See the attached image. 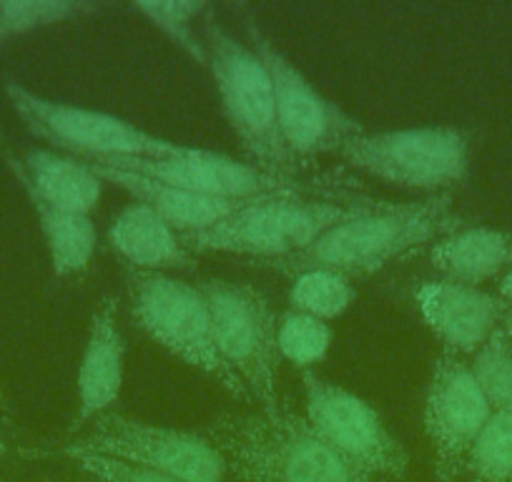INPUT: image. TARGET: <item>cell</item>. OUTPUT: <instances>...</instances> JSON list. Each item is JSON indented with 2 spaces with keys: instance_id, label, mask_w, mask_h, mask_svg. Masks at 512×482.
Instances as JSON below:
<instances>
[{
  "instance_id": "8fae6325",
  "label": "cell",
  "mask_w": 512,
  "mask_h": 482,
  "mask_svg": "<svg viewBox=\"0 0 512 482\" xmlns=\"http://www.w3.org/2000/svg\"><path fill=\"white\" fill-rule=\"evenodd\" d=\"M302 387L304 417L334 450L384 480L395 482L407 475L410 455L405 445L367 400L324 380L314 370L302 372Z\"/></svg>"
},
{
  "instance_id": "5b68a950",
  "label": "cell",
  "mask_w": 512,
  "mask_h": 482,
  "mask_svg": "<svg viewBox=\"0 0 512 482\" xmlns=\"http://www.w3.org/2000/svg\"><path fill=\"white\" fill-rule=\"evenodd\" d=\"M369 204H337V201H307L297 194L267 196L244 204L229 219L199 234H186L189 252H219L236 257L289 262L307 252L319 236L339 221L349 219Z\"/></svg>"
},
{
  "instance_id": "5bb4252c",
  "label": "cell",
  "mask_w": 512,
  "mask_h": 482,
  "mask_svg": "<svg viewBox=\"0 0 512 482\" xmlns=\"http://www.w3.org/2000/svg\"><path fill=\"white\" fill-rule=\"evenodd\" d=\"M417 309L427 327L452 354H475L492 337L507 304L480 287L450 282H425L415 292Z\"/></svg>"
},
{
  "instance_id": "ffe728a7",
  "label": "cell",
  "mask_w": 512,
  "mask_h": 482,
  "mask_svg": "<svg viewBox=\"0 0 512 482\" xmlns=\"http://www.w3.org/2000/svg\"><path fill=\"white\" fill-rule=\"evenodd\" d=\"M46 239L48 257L56 277H76L86 272L96 254L98 234L91 216L73 214V211L53 209V206L31 201Z\"/></svg>"
},
{
  "instance_id": "9a60e30c",
  "label": "cell",
  "mask_w": 512,
  "mask_h": 482,
  "mask_svg": "<svg viewBox=\"0 0 512 482\" xmlns=\"http://www.w3.org/2000/svg\"><path fill=\"white\" fill-rule=\"evenodd\" d=\"M123 372H126V339L118 322V302L113 297H103L88 322L76 377L78 407L71 430H81L98 417L108 415V410L121 397Z\"/></svg>"
},
{
  "instance_id": "8992f818",
  "label": "cell",
  "mask_w": 512,
  "mask_h": 482,
  "mask_svg": "<svg viewBox=\"0 0 512 482\" xmlns=\"http://www.w3.org/2000/svg\"><path fill=\"white\" fill-rule=\"evenodd\" d=\"M199 289L214 314L216 339L226 365L239 377L256 410H274L282 402V354L277 344L279 319L269 299L251 284L229 279H204Z\"/></svg>"
},
{
  "instance_id": "f546056e",
  "label": "cell",
  "mask_w": 512,
  "mask_h": 482,
  "mask_svg": "<svg viewBox=\"0 0 512 482\" xmlns=\"http://www.w3.org/2000/svg\"><path fill=\"white\" fill-rule=\"evenodd\" d=\"M6 452H8V445L6 440H3V435H0V457H6Z\"/></svg>"
},
{
  "instance_id": "4316f807",
  "label": "cell",
  "mask_w": 512,
  "mask_h": 482,
  "mask_svg": "<svg viewBox=\"0 0 512 482\" xmlns=\"http://www.w3.org/2000/svg\"><path fill=\"white\" fill-rule=\"evenodd\" d=\"M63 455L76 462L83 472H88L98 482H181L176 477L164 475V472L146 470V467L131 465V462L116 460V457L83 450V447L73 445V442L63 450Z\"/></svg>"
},
{
  "instance_id": "9c48e42d",
  "label": "cell",
  "mask_w": 512,
  "mask_h": 482,
  "mask_svg": "<svg viewBox=\"0 0 512 482\" xmlns=\"http://www.w3.org/2000/svg\"><path fill=\"white\" fill-rule=\"evenodd\" d=\"M239 11L251 48L272 78L279 134L289 154L297 161L317 154H339L344 141L364 131L362 124L307 81V76L274 46L272 38L264 36L251 8L239 6Z\"/></svg>"
},
{
  "instance_id": "cb8c5ba5",
  "label": "cell",
  "mask_w": 512,
  "mask_h": 482,
  "mask_svg": "<svg viewBox=\"0 0 512 482\" xmlns=\"http://www.w3.org/2000/svg\"><path fill=\"white\" fill-rule=\"evenodd\" d=\"M332 339V327H329V322H322V319L294 312V309H289V312L279 317V354L302 372L314 370L319 362H324L329 347H332Z\"/></svg>"
},
{
  "instance_id": "2e32d148",
  "label": "cell",
  "mask_w": 512,
  "mask_h": 482,
  "mask_svg": "<svg viewBox=\"0 0 512 482\" xmlns=\"http://www.w3.org/2000/svg\"><path fill=\"white\" fill-rule=\"evenodd\" d=\"M8 161L31 201L86 216H91L101 201L103 181L76 156L28 149L21 156H8Z\"/></svg>"
},
{
  "instance_id": "52a82bcc",
  "label": "cell",
  "mask_w": 512,
  "mask_h": 482,
  "mask_svg": "<svg viewBox=\"0 0 512 482\" xmlns=\"http://www.w3.org/2000/svg\"><path fill=\"white\" fill-rule=\"evenodd\" d=\"M6 96L33 136L76 159H164L176 146L111 113L53 101L16 81L6 83Z\"/></svg>"
},
{
  "instance_id": "83f0119b",
  "label": "cell",
  "mask_w": 512,
  "mask_h": 482,
  "mask_svg": "<svg viewBox=\"0 0 512 482\" xmlns=\"http://www.w3.org/2000/svg\"><path fill=\"white\" fill-rule=\"evenodd\" d=\"M497 294H500V299L507 304V307H512V264L510 269L502 274L500 282H497Z\"/></svg>"
},
{
  "instance_id": "d6986e66",
  "label": "cell",
  "mask_w": 512,
  "mask_h": 482,
  "mask_svg": "<svg viewBox=\"0 0 512 482\" xmlns=\"http://www.w3.org/2000/svg\"><path fill=\"white\" fill-rule=\"evenodd\" d=\"M430 259L450 282L480 287L512 264V236L487 226H460L435 241Z\"/></svg>"
},
{
  "instance_id": "4dcf8cb0",
  "label": "cell",
  "mask_w": 512,
  "mask_h": 482,
  "mask_svg": "<svg viewBox=\"0 0 512 482\" xmlns=\"http://www.w3.org/2000/svg\"><path fill=\"white\" fill-rule=\"evenodd\" d=\"M0 402H3V392H0Z\"/></svg>"
},
{
  "instance_id": "6da1fadb",
  "label": "cell",
  "mask_w": 512,
  "mask_h": 482,
  "mask_svg": "<svg viewBox=\"0 0 512 482\" xmlns=\"http://www.w3.org/2000/svg\"><path fill=\"white\" fill-rule=\"evenodd\" d=\"M206 437L241 482H390L347 460L284 402L274 410L221 412Z\"/></svg>"
},
{
  "instance_id": "e0dca14e",
  "label": "cell",
  "mask_w": 512,
  "mask_h": 482,
  "mask_svg": "<svg viewBox=\"0 0 512 482\" xmlns=\"http://www.w3.org/2000/svg\"><path fill=\"white\" fill-rule=\"evenodd\" d=\"M93 169V174L103 181V184H113L139 204H146L151 211L161 216L166 224L174 226L181 236L199 234V231L211 229V226L221 224L229 219L236 209H241V201H224V199H209V196L191 194V191L179 189V186H169L164 181L149 179V176L131 174V171L113 169L106 164H93L86 161ZM251 204V201H249Z\"/></svg>"
},
{
  "instance_id": "f1b7e54d",
  "label": "cell",
  "mask_w": 512,
  "mask_h": 482,
  "mask_svg": "<svg viewBox=\"0 0 512 482\" xmlns=\"http://www.w3.org/2000/svg\"><path fill=\"white\" fill-rule=\"evenodd\" d=\"M500 332L505 334V339H507V342H510V347H512V307H507L505 314H502Z\"/></svg>"
},
{
  "instance_id": "30bf717a",
  "label": "cell",
  "mask_w": 512,
  "mask_h": 482,
  "mask_svg": "<svg viewBox=\"0 0 512 482\" xmlns=\"http://www.w3.org/2000/svg\"><path fill=\"white\" fill-rule=\"evenodd\" d=\"M73 445L164 472L181 482H226L229 470L224 455L209 437L113 412L93 420L88 435Z\"/></svg>"
},
{
  "instance_id": "7a4b0ae2",
  "label": "cell",
  "mask_w": 512,
  "mask_h": 482,
  "mask_svg": "<svg viewBox=\"0 0 512 482\" xmlns=\"http://www.w3.org/2000/svg\"><path fill=\"white\" fill-rule=\"evenodd\" d=\"M457 229L460 216L452 211L450 194H437L420 204H369L319 236L307 252L284 262V269H329L349 279L367 277Z\"/></svg>"
},
{
  "instance_id": "7c38bea8",
  "label": "cell",
  "mask_w": 512,
  "mask_h": 482,
  "mask_svg": "<svg viewBox=\"0 0 512 482\" xmlns=\"http://www.w3.org/2000/svg\"><path fill=\"white\" fill-rule=\"evenodd\" d=\"M490 415L465 359L442 349L425 395V432L435 450L437 482H460L467 455Z\"/></svg>"
},
{
  "instance_id": "3957f363",
  "label": "cell",
  "mask_w": 512,
  "mask_h": 482,
  "mask_svg": "<svg viewBox=\"0 0 512 482\" xmlns=\"http://www.w3.org/2000/svg\"><path fill=\"white\" fill-rule=\"evenodd\" d=\"M204 46L206 68L216 83L224 116L244 146L251 166L277 179L292 181L297 174V159L289 154L279 134L272 78L262 58L251 46L236 41L214 18L204 21Z\"/></svg>"
},
{
  "instance_id": "7402d4cb",
  "label": "cell",
  "mask_w": 512,
  "mask_h": 482,
  "mask_svg": "<svg viewBox=\"0 0 512 482\" xmlns=\"http://www.w3.org/2000/svg\"><path fill=\"white\" fill-rule=\"evenodd\" d=\"M460 482H512V407L492 412L467 455Z\"/></svg>"
},
{
  "instance_id": "484cf974",
  "label": "cell",
  "mask_w": 512,
  "mask_h": 482,
  "mask_svg": "<svg viewBox=\"0 0 512 482\" xmlns=\"http://www.w3.org/2000/svg\"><path fill=\"white\" fill-rule=\"evenodd\" d=\"M136 11L144 13L146 21L159 28L174 46H179L194 63L206 68L204 38L196 36L194 21L201 13L209 11L206 3H189V0H154V3H136Z\"/></svg>"
},
{
  "instance_id": "ac0fdd59",
  "label": "cell",
  "mask_w": 512,
  "mask_h": 482,
  "mask_svg": "<svg viewBox=\"0 0 512 482\" xmlns=\"http://www.w3.org/2000/svg\"><path fill=\"white\" fill-rule=\"evenodd\" d=\"M108 241L128 269L166 272L186 269L191 262V252L184 247L179 231L139 201H131L113 216Z\"/></svg>"
},
{
  "instance_id": "277c9868",
  "label": "cell",
  "mask_w": 512,
  "mask_h": 482,
  "mask_svg": "<svg viewBox=\"0 0 512 482\" xmlns=\"http://www.w3.org/2000/svg\"><path fill=\"white\" fill-rule=\"evenodd\" d=\"M126 292L134 322L146 337L179 357L184 365L211 377L236 402L251 405L244 385L221 354L214 314L199 287L166 272L128 269Z\"/></svg>"
},
{
  "instance_id": "603a6c76",
  "label": "cell",
  "mask_w": 512,
  "mask_h": 482,
  "mask_svg": "<svg viewBox=\"0 0 512 482\" xmlns=\"http://www.w3.org/2000/svg\"><path fill=\"white\" fill-rule=\"evenodd\" d=\"M98 11L101 6L83 0H8L0 3V43Z\"/></svg>"
},
{
  "instance_id": "4fadbf2b",
  "label": "cell",
  "mask_w": 512,
  "mask_h": 482,
  "mask_svg": "<svg viewBox=\"0 0 512 482\" xmlns=\"http://www.w3.org/2000/svg\"><path fill=\"white\" fill-rule=\"evenodd\" d=\"M93 164H106L113 169L149 176V179L164 181V184L179 186V189L209 196V199L241 201V204L267 199V196L297 194L294 181L264 174L262 169H256L246 161H236L231 156L184 144H176L174 151L164 159H116L93 161Z\"/></svg>"
},
{
  "instance_id": "ba28073f",
  "label": "cell",
  "mask_w": 512,
  "mask_h": 482,
  "mask_svg": "<svg viewBox=\"0 0 512 482\" xmlns=\"http://www.w3.org/2000/svg\"><path fill=\"white\" fill-rule=\"evenodd\" d=\"M347 164L387 184L417 191H445L465 181L470 136L452 126L400 131H359L339 149Z\"/></svg>"
},
{
  "instance_id": "d4e9b609",
  "label": "cell",
  "mask_w": 512,
  "mask_h": 482,
  "mask_svg": "<svg viewBox=\"0 0 512 482\" xmlns=\"http://www.w3.org/2000/svg\"><path fill=\"white\" fill-rule=\"evenodd\" d=\"M467 367L492 412L512 407V347L500 327L472 354Z\"/></svg>"
},
{
  "instance_id": "44dd1931",
  "label": "cell",
  "mask_w": 512,
  "mask_h": 482,
  "mask_svg": "<svg viewBox=\"0 0 512 482\" xmlns=\"http://www.w3.org/2000/svg\"><path fill=\"white\" fill-rule=\"evenodd\" d=\"M357 302L354 279L329 269H302L294 272L289 287V304L294 312L309 314L322 322H332Z\"/></svg>"
}]
</instances>
